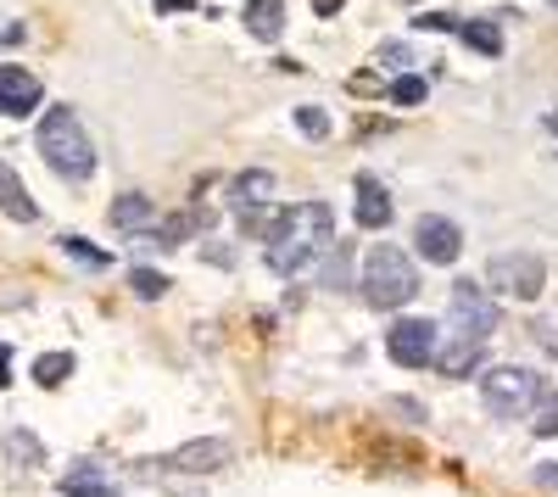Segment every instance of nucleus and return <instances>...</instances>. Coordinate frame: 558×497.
<instances>
[{"label":"nucleus","mask_w":558,"mask_h":497,"mask_svg":"<svg viewBox=\"0 0 558 497\" xmlns=\"http://www.w3.org/2000/svg\"><path fill=\"white\" fill-rule=\"evenodd\" d=\"M413 296H418V263L402 246H368V257H363V302L391 313Z\"/></svg>","instance_id":"nucleus-3"},{"label":"nucleus","mask_w":558,"mask_h":497,"mask_svg":"<svg viewBox=\"0 0 558 497\" xmlns=\"http://www.w3.org/2000/svg\"><path fill=\"white\" fill-rule=\"evenodd\" d=\"M391 101H397V107H418V101H425V78L397 73V78H391Z\"/></svg>","instance_id":"nucleus-22"},{"label":"nucleus","mask_w":558,"mask_h":497,"mask_svg":"<svg viewBox=\"0 0 558 497\" xmlns=\"http://www.w3.org/2000/svg\"><path fill=\"white\" fill-rule=\"evenodd\" d=\"M352 218H357V230H386L391 223V191L380 185L375 173L352 179Z\"/></svg>","instance_id":"nucleus-9"},{"label":"nucleus","mask_w":558,"mask_h":497,"mask_svg":"<svg viewBox=\"0 0 558 497\" xmlns=\"http://www.w3.org/2000/svg\"><path fill=\"white\" fill-rule=\"evenodd\" d=\"M268 196H274V173L268 168H246L235 179V207H263Z\"/></svg>","instance_id":"nucleus-17"},{"label":"nucleus","mask_w":558,"mask_h":497,"mask_svg":"<svg viewBox=\"0 0 558 497\" xmlns=\"http://www.w3.org/2000/svg\"><path fill=\"white\" fill-rule=\"evenodd\" d=\"M386 352H391V364H402V369H425L430 352H436V325L430 319H397L391 336H386Z\"/></svg>","instance_id":"nucleus-7"},{"label":"nucleus","mask_w":558,"mask_h":497,"mask_svg":"<svg viewBox=\"0 0 558 497\" xmlns=\"http://www.w3.org/2000/svg\"><path fill=\"white\" fill-rule=\"evenodd\" d=\"M39 78L28 68H0V118H28L39 107Z\"/></svg>","instance_id":"nucleus-10"},{"label":"nucleus","mask_w":558,"mask_h":497,"mask_svg":"<svg viewBox=\"0 0 558 497\" xmlns=\"http://www.w3.org/2000/svg\"><path fill=\"white\" fill-rule=\"evenodd\" d=\"M481 347H486V341L452 330V336H447V347H441V352H430V364H436L447 380H463V375H470V369L481 364Z\"/></svg>","instance_id":"nucleus-12"},{"label":"nucleus","mask_w":558,"mask_h":497,"mask_svg":"<svg viewBox=\"0 0 558 497\" xmlns=\"http://www.w3.org/2000/svg\"><path fill=\"white\" fill-rule=\"evenodd\" d=\"M73 375V352H39L34 357V380L39 386H62Z\"/></svg>","instance_id":"nucleus-19"},{"label":"nucleus","mask_w":558,"mask_h":497,"mask_svg":"<svg viewBox=\"0 0 558 497\" xmlns=\"http://www.w3.org/2000/svg\"><path fill=\"white\" fill-rule=\"evenodd\" d=\"M542 280H547V268H542L536 252H497L486 263V286L502 291V296H514V302H531L542 291Z\"/></svg>","instance_id":"nucleus-5"},{"label":"nucleus","mask_w":558,"mask_h":497,"mask_svg":"<svg viewBox=\"0 0 558 497\" xmlns=\"http://www.w3.org/2000/svg\"><path fill=\"white\" fill-rule=\"evenodd\" d=\"M246 28L274 45L279 34H286V0H246Z\"/></svg>","instance_id":"nucleus-14"},{"label":"nucleus","mask_w":558,"mask_h":497,"mask_svg":"<svg viewBox=\"0 0 558 497\" xmlns=\"http://www.w3.org/2000/svg\"><path fill=\"white\" fill-rule=\"evenodd\" d=\"M62 492H68V497H118V492L107 486V470H101V464H89V459L73 464V470L62 475Z\"/></svg>","instance_id":"nucleus-15"},{"label":"nucleus","mask_w":558,"mask_h":497,"mask_svg":"<svg viewBox=\"0 0 558 497\" xmlns=\"http://www.w3.org/2000/svg\"><path fill=\"white\" fill-rule=\"evenodd\" d=\"M542 481H547V486H558V464H542Z\"/></svg>","instance_id":"nucleus-31"},{"label":"nucleus","mask_w":558,"mask_h":497,"mask_svg":"<svg viewBox=\"0 0 558 497\" xmlns=\"http://www.w3.org/2000/svg\"><path fill=\"white\" fill-rule=\"evenodd\" d=\"M12 453H23V459H39V447H34L28 436H12Z\"/></svg>","instance_id":"nucleus-28"},{"label":"nucleus","mask_w":558,"mask_h":497,"mask_svg":"<svg viewBox=\"0 0 558 497\" xmlns=\"http://www.w3.org/2000/svg\"><path fill=\"white\" fill-rule=\"evenodd\" d=\"M452 330L475 336V341H486V336L497 330V302H492L475 280H458V286H452Z\"/></svg>","instance_id":"nucleus-6"},{"label":"nucleus","mask_w":558,"mask_h":497,"mask_svg":"<svg viewBox=\"0 0 558 497\" xmlns=\"http://www.w3.org/2000/svg\"><path fill=\"white\" fill-rule=\"evenodd\" d=\"M313 7H318L324 17H336V12H341V0H313Z\"/></svg>","instance_id":"nucleus-30"},{"label":"nucleus","mask_w":558,"mask_h":497,"mask_svg":"<svg viewBox=\"0 0 558 497\" xmlns=\"http://www.w3.org/2000/svg\"><path fill=\"white\" fill-rule=\"evenodd\" d=\"M7 386H12V347L0 341V391H7Z\"/></svg>","instance_id":"nucleus-27"},{"label":"nucleus","mask_w":558,"mask_h":497,"mask_svg":"<svg viewBox=\"0 0 558 497\" xmlns=\"http://www.w3.org/2000/svg\"><path fill=\"white\" fill-rule=\"evenodd\" d=\"M62 252H68L73 263H84V268H107V263H112L107 252H96V246H89V241H78V235H62Z\"/></svg>","instance_id":"nucleus-23"},{"label":"nucleus","mask_w":558,"mask_h":497,"mask_svg":"<svg viewBox=\"0 0 558 497\" xmlns=\"http://www.w3.org/2000/svg\"><path fill=\"white\" fill-rule=\"evenodd\" d=\"M184 7H196V0H157V12H184Z\"/></svg>","instance_id":"nucleus-29"},{"label":"nucleus","mask_w":558,"mask_h":497,"mask_svg":"<svg viewBox=\"0 0 558 497\" xmlns=\"http://www.w3.org/2000/svg\"><path fill=\"white\" fill-rule=\"evenodd\" d=\"M162 464H168V470H191V475H213V470H223V464H229V441H218V436L184 441L179 453H168Z\"/></svg>","instance_id":"nucleus-11"},{"label":"nucleus","mask_w":558,"mask_h":497,"mask_svg":"<svg viewBox=\"0 0 558 497\" xmlns=\"http://www.w3.org/2000/svg\"><path fill=\"white\" fill-rule=\"evenodd\" d=\"M458 34L470 39V51H481V57H502V28H497L492 17H475V23H458Z\"/></svg>","instance_id":"nucleus-18"},{"label":"nucleus","mask_w":558,"mask_h":497,"mask_svg":"<svg viewBox=\"0 0 558 497\" xmlns=\"http://www.w3.org/2000/svg\"><path fill=\"white\" fill-rule=\"evenodd\" d=\"M536 391H542V375H531V369H514V364H502V369H492V375L481 380L486 409H492V414H502V420L531 414Z\"/></svg>","instance_id":"nucleus-4"},{"label":"nucleus","mask_w":558,"mask_h":497,"mask_svg":"<svg viewBox=\"0 0 558 497\" xmlns=\"http://www.w3.org/2000/svg\"><path fill=\"white\" fill-rule=\"evenodd\" d=\"M531 420H536V425H531L536 436H558V397H553L547 386H542L536 402H531Z\"/></svg>","instance_id":"nucleus-20"},{"label":"nucleus","mask_w":558,"mask_h":497,"mask_svg":"<svg viewBox=\"0 0 558 497\" xmlns=\"http://www.w3.org/2000/svg\"><path fill=\"white\" fill-rule=\"evenodd\" d=\"M0 213L17 218V223H34V218H39V207H34V196L23 191V179H17L12 162H0Z\"/></svg>","instance_id":"nucleus-13"},{"label":"nucleus","mask_w":558,"mask_h":497,"mask_svg":"<svg viewBox=\"0 0 558 497\" xmlns=\"http://www.w3.org/2000/svg\"><path fill=\"white\" fill-rule=\"evenodd\" d=\"M129 286H134V296H140V302H157V296L168 291V275H157V268H134Z\"/></svg>","instance_id":"nucleus-21"},{"label":"nucleus","mask_w":558,"mask_h":497,"mask_svg":"<svg viewBox=\"0 0 558 497\" xmlns=\"http://www.w3.org/2000/svg\"><path fill=\"white\" fill-rule=\"evenodd\" d=\"M413 28H425V34H452V28H458V17H452V12H425Z\"/></svg>","instance_id":"nucleus-26"},{"label":"nucleus","mask_w":558,"mask_h":497,"mask_svg":"<svg viewBox=\"0 0 558 497\" xmlns=\"http://www.w3.org/2000/svg\"><path fill=\"white\" fill-rule=\"evenodd\" d=\"M413 246H418V257H425V263H441L447 268L463 252V230H458L452 218H441V213H425V218L413 223Z\"/></svg>","instance_id":"nucleus-8"},{"label":"nucleus","mask_w":558,"mask_h":497,"mask_svg":"<svg viewBox=\"0 0 558 497\" xmlns=\"http://www.w3.org/2000/svg\"><path fill=\"white\" fill-rule=\"evenodd\" d=\"M34 146H39V157L51 162L62 179H73V185L96 173V141H89V129L78 123L73 107H51V112H45Z\"/></svg>","instance_id":"nucleus-2"},{"label":"nucleus","mask_w":558,"mask_h":497,"mask_svg":"<svg viewBox=\"0 0 558 497\" xmlns=\"http://www.w3.org/2000/svg\"><path fill=\"white\" fill-rule=\"evenodd\" d=\"M146 223H151V202L140 196V191H129V196L112 202V230H146Z\"/></svg>","instance_id":"nucleus-16"},{"label":"nucleus","mask_w":558,"mask_h":497,"mask_svg":"<svg viewBox=\"0 0 558 497\" xmlns=\"http://www.w3.org/2000/svg\"><path fill=\"white\" fill-rule=\"evenodd\" d=\"M402 7H418V0H402Z\"/></svg>","instance_id":"nucleus-32"},{"label":"nucleus","mask_w":558,"mask_h":497,"mask_svg":"<svg viewBox=\"0 0 558 497\" xmlns=\"http://www.w3.org/2000/svg\"><path fill=\"white\" fill-rule=\"evenodd\" d=\"M375 62H380L386 73H408V68H413V51H408V45H380Z\"/></svg>","instance_id":"nucleus-24"},{"label":"nucleus","mask_w":558,"mask_h":497,"mask_svg":"<svg viewBox=\"0 0 558 497\" xmlns=\"http://www.w3.org/2000/svg\"><path fill=\"white\" fill-rule=\"evenodd\" d=\"M296 129L313 134V141H324V134H330V118H324V107H296Z\"/></svg>","instance_id":"nucleus-25"},{"label":"nucleus","mask_w":558,"mask_h":497,"mask_svg":"<svg viewBox=\"0 0 558 497\" xmlns=\"http://www.w3.org/2000/svg\"><path fill=\"white\" fill-rule=\"evenodd\" d=\"M330 230L336 223H330V207L324 202H296L286 213H274L268 218V246H263L268 268L274 275H302L318 252H330Z\"/></svg>","instance_id":"nucleus-1"}]
</instances>
